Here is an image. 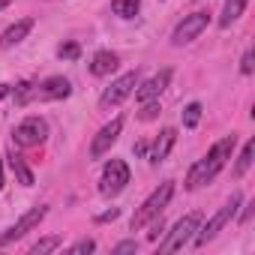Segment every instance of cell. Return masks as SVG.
Instances as JSON below:
<instances>
[{"label": "cell", "mask_w": 255, "mask_h": 255, "mask_svg": "<svg viewBox=\"0 0 255 255\" xmlns=\"http://www.w3.org/2000/svg\"><path fill=\"white\" fill-rule=\"evenodd\" d=\"M234 144H237V135H225V138H219L192 168H189V174H186V189L192 192V189H198V186H204V183H210L222 168H225V162L231 159V153H234Z\"/></svg>", "instance_id": "obj_1"}, {"label": "cell", "mask_w": 255, "mask_h": 255, "mask_svg": "<svg viewBox=\"0 0 255 255\" xmlns=\"http://www.w3.org/2000/svg\"><path fill=\"white\" fill-rule=\"evenodd\" d=\"M171 195H174V180H165V183H159L144 201H141V207L132 213V222H129V228L132 231H141L153 216H159L165 207H168V201H171Z\"/></svg>", "instance_id": "obj_2"}, {"label": "cell", "mask_w": 255, "mask_h": 255, "mask_svg": "<svg viewBox=\"0 0 255 255\" xmlns=\"http://www.w3.org/2000/svg\"><path fill=\"white\" fill-rule=\"evenodd\" d=\"M240 204H243V195H240V192H231V198H228V201H225V204H222V207L204 222V225H198L192 243H195V246H207V243H210V240H213V237H216V234L234 219V216H237V207H240Z\"/></svg>", "instance_id": "obj_3"}, {"label": "cell", "mask_w": 255, "mask_h": 255, "mask_svg": "<svg viewBox=\"0 0 255 255\" xmlns=\"http://www.w3.org/2000/svg\"><path fill=\"white\" fill-rule=\"evenodd\" d=\"M198 225H201V213H198V210H192V213L180 216V219L174 222V228L165 234V240L159 243V252H177V249H183L186 243H192V237H195Z\"/></svg>", "instance_id": "obj_4"}, {"label": "cell", "mask_w": 255, "mask_h": 255, "mask_svg": "<svg viewBox=\"0 0 255 255\" xmlns=\"http://www.w3.org/2000/svg\"><path fill=\"white\" fill-rule=\"evenodd\" d=\"M129 180H132L129 165H126L123 159H108L105 168H102V177H99V192L114 198V195H120L126 186H129Z\"/></svg>", "instance_id": "obj_5"}, {"label": "cell", "mask_w": 255, "mask_h": 255, "mask_svg": "<svg viewBox=\"0 0 255 255\" xmlns=\"http://www.w3.org/2000/svg\"><path fill=\"white\" fill-rule=\"evenodd\" d=\"M207 24H210V12H207V9H195V12L183 15V21H180V24L174 27V33H171V45L183 48V45L195 42V39L207 30Z\"/></svg>", "instance_id": "obj_6"}, {"label": "cell", "mask_w": 255, "mask_h": 255, "mask_svg": "<svg viewBox=\"0 0 255 255\" xmlns=\"http://www.w3.org/2000/svg\"><path fill=\"white\" fill-rule=\"evenodd\" d=\"M45 138H48V123L42 117H36V114L24 117L15 129H12V141L18 147H39Z\"/></svg>", "instance_id": "obj_7"}, {"label": "cell", "mask_w": 255, "mask_h": 255, "mask_svg": "<svg viewBox=\"0 0 255 255\" xmlns=\"http://www.w3.org/2000/svg\"><path fill=\"white\" fill-rule=\"evenodd\" d=\"M138 81H141L138 72H123L120 78H114L111 87L102 90V96H99V108H105V111H108V108H117L123 99H129V96H132V90L138 87Z\"/></svg>", "instance_id": "obj_8"}, {"label": "cell", "mask_w": 255, "mask_h": 255, "mask_svg": "<svg viewBox=\"0 0 255 255\" xmlns=\"http://www.w3.org/2000/svg\"><path fill=\"white\" fill-rule=\"evenodd\" d=\"M45 216H48V207H45V204L30 207V210H27V213L15 222V225H9L3 234H0V246H6V243H12V240H21V237H24L27 231H33V228H36Z\"/></svg>", "instance_id": "obj_9"}, {"label": "cell", "mask_w": 255, "mask_h": 255, "mask_svg": "<svg viewBox=\"0 0 255 255\" xmlns=\"http://www.w3.org/2000/svg\"><path fill=\"white\" fill-rule=\"evenodd\" d=\"M120 132H123V117H114L111 123H105L102 129L93 135V141H90V159H102V156L117 144Z\"/></svg>", "instance_id": "obj_10"}, {"label": "cell", "mask_w": 255, "mask_h": 255, "mask_svg": "<svg viewBox=\"0 0 255 255\" xmlns=\"http://www.w3.org/2000/svg\"><path fill=\"white\" fill-rule=\"evenodd\" d=\"M72 93V81L63 78V75H48L45 81L36 84L33 90V99L36 102H57V99H66Z\"/></svg>", "instance_id": "obj_11"}, {"label": "cell", "mask_w": 255, "mask_h": 255, "mask_svg": "<svg viewBox=\"0 0 255 255\" xmlns=\"http://www.w3.org/2000/svg\"><path fill=\"white\" fill-rule=\"evenodd\" d=\"M171 75H174V72L165 66V69H159L153 78H147L144 84L138 81V87L132 90V93H135V102H141V105H144V102H150V99H159V96L165 93V87L171 84Z\"/></svg>", "instance_id": "obj_12"}, {"label": "cell", "mask_w": 255, "mask_h": 255, "mask_svg": "<svg viewBox=\"0 0 255 255\" xmlns=\"http://www.w3.org/2000/svg\"><path fill=\"white\" fill-rule=\"evenodd\" d=\"M174 141H177V129L165 126V129L153 138V144H150V150H147V159H150L153 165L165 162V159H168V153H171V147H174Z\"/></svg>", "instance_id": "obj_13"}, {"label": "cell", "mask_w": 255, "mask_h": 255, "mask_svg": "<svg viewBox=\"0 0 255 255\" xmlns=\"http://www.w3.org/2000/svg\"><path fill=\"white\" fill-rule=\"evenodd\" d=\"M33 18H18L15 24H9L3 33H0V51H6V48H12V45H18V42H24L27 39V33L33 30Z\"/></svg>", "instance_id": "obj_14"}, {"label": "cell", "mask_w": 255, "mask_h": 255, "mask_svg": "<svg viewBox=\"0 0 255 255\" xmlns=\"http://www.w3.org/2000/svg\"><path fill=\"white\" fill-rule=\"evenodd\" d=\"M117 66H120V57H117L114 51L102 48V51H96L93 60H90V75H96V78H108L111 72H117Z\"/></svg>", "instance_id": "obj_15"}, {"label": "cell", "mask_w": 255, "mask_h": 255, "mask_svg": "<svg viewBox=\"0 0 255 255\" xmlns=\"http://www.w3.org/2000/svg\"><path fill=\"white\" fill-rule=\"evenodd\" d=\"M249 6V0H225L222 6V15H219V27H231Z\"/></svg>", "instance_id": "obj_16"}, {"label": "cell", "mask_w": 255, "mask_h": 255, "mask_svg": "<svg viewBox=\"0 0 255 255\" xmlns=\"http://www.w3.org/2000/svg\"><path fill=\"white\" fill-rule=\"evenodd\" d=\"M6 159H9V168L15 171V177H18V183H21V186H33V171L27 168V162H24V159H21L18 153H9Z\"/></svg>", "instance_id": "obj_17"}, {"label": "cell", "mask_w": 255, "mask_h": 255, "mask_svg": "<svg viewBox=\"0 0 255 255\" xmlns=\"http://www.w3.org/2000/svg\"><path fill=\"white\" fill-rule=\"evenodd\" d=\"M60 246H63V237L60 234H48V237H42V240H36L30 246V255H48V252H57Z\"/></svg>", "instance_id": "obj_18"}, {"label": "cell", "mask_w": 255, "mask_h": 255, "mask_svg": "<svg viewBox=\"0 0 255 255\" xmlns=\"http://www.w3.org/2000/svg\"><path fill=\"white\" fill-rule=\"evenodd\" d=\"M111 9H114V15H120V18H135L138 15V9H141V0H114L111 3Z\"/></svg>", "instance_id": "obj_19"}, {"label": "cell", "mask_w": 255, "mask_h": 255, "mask_svg": "<svg viewBox=\"0 0 255 255\" xmlns=\"http://www.w3.org/2000/svg\"><path fill=\"white\" fill-rule=\"evenodd\" d=\"M252 153H255V141L249 138V141L243 144L240 156H237V165H234V177H243V174L249 171V165H252Z\"/></svg>", "instance_id": "obj_20"}, {"label": "cell", "mask_w": 255, "mask_h": 255, "mask_svg": "<svg viewBox=\"0 0 255 255\" xmlns=\"http://www.w3.org/2000/svg\"><path fill=\"white\" fill-rule=\"evenodd\" d=\"M201 102H189L186 108H183V129H195L198 126V120H201Z\"/></svg>", "instance_id": "obj_21"}, {"label": "cell", "mask_w": 255, "mask_h": 255, "mask_svg": "<svg viewBox=\"0 0 255 255\" xmlns=\"http://www.w3.org/2000/svg\"><path fill=\"white\" fill-rule=\"evenodd\" d=\"M33 90H36L33 81H21V84L15 87V105H27V102H33Z\"/></svg>", "instance_id": "obj_22"}, {"label": "cell", "mask_w": 255, "mask_h": 255, "mask_svg": "<svg viewBox=\"0 0 255 255\" xmlns=\"http://www.w3.org/2000/svg\"><path fill=\"white\" fill-rule=\"evenodd\" d=\"M57 57H60V60H78V57H81V45H78V42H63V45L57 48Z\"/></svg>", "instance_id": "obj_23"}, {"label": "cell", "mask_w": 255, "mask_h": 255, "mask_svg": "<svg viewBox=\"0 0 255 255\" xmlns=\"http://www.w3.org/2000/svg\"><path fill=\"white\" fill-rule=\"evenodd\" d=\"M93 249H96V240L93 237H81L78 243L69 246V255H84V252H93Z\"/></svg>", "instance_id": "obj_24"}, {"label": "cell", "mask_w": 255, "mask_h": 255, "mask_svg": "<svg viewBox=\"0 0 255 255\" xmlns=\"http://www.w3.org/2000/svg\"><path fill=\"white\" fill-rule=\"evenodd\" d=\"M159 111H162V108H159V99H150V102H144V108H141L138 117H141V120H153Z\"/></svg>", "instance_id": "obj_25"}, {"label": "cell", "mask_w": 255, "mask_h": 255, "mask_svg": "<svg viewBox=\"0 0 255 255\" xmlns=\"http://www.w3.org/2000/svg\"><path fill=\"white\" fill-rule=\"evenodd\" d=\"M135 249H138L135 240H120L117 246H111V255H126V252H135Z\"/></svg>", "instance_id": "obj_26"}, {"label": "cell", "mask_w": 255, "mask_h": 255, "mask_svg": "<svg viewBox=\"0 0 255 255\" xmlns=\"http://www.w3.org/2000/svg\"><path fill=\"white\" fill-rule=\"evenodd\" d=\"M252 60H255V54H252V51H246V54L240 57V72H243V75H252V69H255V63H252Z\"/></svg>", "instance_id": "obj_27"}, {"label": "cell", "mask_w": 255, "mask_h": 255, "mask_svg": "<svg viewBox=\"0 0 255 255\" xmlns=\"http://www.w3.org/2000/svg\"><path fill=\"white\" fill-rule=\"evenodd\" d=\"M117 216H120V210H117V207H111V210L99 213V216H96V222H111V219H117Z\"/></svg>", "instance_id": "obj_28"}, {"label": "cell", "mask_w": 255, "mask_h": 255, "mask_svg": "<svg viewBox=\"0 0 255 255\" xmlns=\"http://www.w3.org/2000/svg\"><path fill=\"white\" fill-rule=\"evenodd\" d=\"M252 207H255V201H249V204H246V210H243V216H240V222H243V225L252 219Z\"/></svg>", "instance_id": "obj_29"}, {"label": "cell", "mask_w": 255, "mask_h": 255, "mask_svg": "<svg viewBox=\"0 0 255 255\" xmlns=\"http://www.w3.org/2000/svg\"><path fill=\"white\" fill-rule=\"evenodd\" d=\"M132 150H135V156H147V141H138Z\"/></svg>", "instance_id": "obj_30"}, {"label": "cell", "mask_w": 255, "mask_h": 255, "mask_svg": "<svg viewBox=\"0 0 255 255\" xmlns=\"http://www.w3.org/2000/svg\"><path fill=\"white\" fill-rule=\"evenodd\" d=\"M9 90H12V84H0V102L9 96Z\"/></svg>", "instance_id": "obj_31"}, {"label": "cell", "mask_w": 255, "mask_h": 255, "mask_svg": "<svg viewBox=\"0 0 255 255\" xmlns=\"http://www.w3.org/2000/svg\"><path fill=\"white\" fill-rule=\"evenodd\" d=\"M3 183H6V177H3V156H0V189H3Z\"/></svg>", "instance_id": "obj_32"}, {"label": "cell", "mask_w": 255, "mask_h": 255, "mask_svg": "<svg viewBox=\"0 0 255 255\" xmlns=\"http://www.w3.org/2000/svg\"><path fill=\"white\" fill-rule=\"evenodd\" d=\"M9 3H12V0H0V9H6Z\"/></svg>", "instance_id": "obj_33"}]
</instances>
